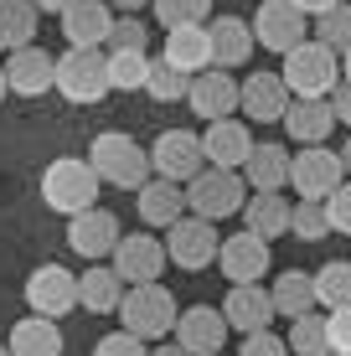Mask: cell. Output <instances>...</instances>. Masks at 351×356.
Returning <instances> with one entry per match:
<instances>
[{
  "mask_svg": "<svg viewBox=\"0 0 351 356\" xmlns=\"http://www.w3.org/2000/svg\"><path fill=\"white\" fill-rule=\"evenodd\" d=\"M305 26H310V16H300L289 0H263V6L253 10V21H248L253 42L269 47V52H279V57H284L295 42H305Z\"/></svg>",
  "mask_w": 351,
  "mask_h": 356,
  "instance_id": "8fae6325",
  "label": "cell"
},
{
  "mask_svg": "<svg viewBox=\"0 0 351 356\" xmlns=\"http://www.w3.org/2000/svg\"><path fill=\"white\" fill-rule=\"evenodd\" d=\"M119 300H124V279H119L114 268L93 264L88 274H78V305H83V310H93V315H114V310H119Z\"/></svg>",
  "mask_w": 351,
  "mask_h": 356,
  "instance_id": "f1b7e54d",
  "label": "cell"
},
{
  "mask_svg": "<svg viewBox=\"0 0 351 356\" xmlns=\"http://www.w3.org/2000/svg\"><path fill=\"white\" fill-rule=\"evenodd\" d=\"M6 93H10V88H6V67H0V98H6Z\"/></svg>",
  "mask_w": 351,
  "mask_h": 356,
  "instance_id": "816d5d0a",
  "label": "cell"
},
{
  "mask_svg": "<svg viewBox=\"0 0 351 356\" xmlns=\"http://www.w3.org/2000/svg\"><path fill=\"white\" fill-rule=\"evenodd\" d=\"M186 72H176L165 57H150V67H145V93L150 98H161V104H181L186 98Z\"/></svg>",
  "mask_w": 351,
  "mask_h": 356,
  "instance_id": "d590c367",
  "label": "cell"
},
{
  "mask_svg": "<svg viewBox=\"0 0 351 356\" xmlns=\"http://www.w3.org/2000/svg\"><path fill=\"white\" fill-rule=\"evenodd\" d=\"M67 243H72V253H83V259H108L114 253V243H119V217L108 212V207H83V212H72L67 217Z\"/></svg>",
  "mask_w": 351,
  "mask_h": 356,
  "instance_id": "2e32d148",
  "label": "cell"
},
{
  "mask_svg": "<svg viewBox=\"0 0 351 356\" xmlns=\"http://www.w3.org/2000/svg\"><path fill=\"white\" fill-rule=\"evenodd\" d=\"M346 181L341 170V155L325 150V145H305L300 155H289V186H295L300 196H316V202H325L336 186Z\"/></svg>",
  "mask_w": 351,
  "mask_h": 356,
  "instance_id": "9c48e42d",
  "label": "cell"
},
{
  "mask_svg": "<svg viewBox=\"0 0 351 356\" xmlns=\"http://www.w3.org/2000/svg\"><path fill=\"white\" fill-rule=\"evenodd\" d=\"M274 315H305V310H316V279L305 274V268H284L279 279H274Z\"/></svg>",
  "mask_w": 351,
  "mask_h": 356,
  "instance_id": "4dcf8cb0",
  "label": "cell"
},
{
  "mask_svg": "<svg viewBox=\"0 0 351 356\" xmlns=\"http://www.w3.org/2000/svg\"><path fill=\"white\" fill-rule=\"evenodd\" d=\"M341 83H351V47L341 52Z\"/></svg>",
  "mask_w": 351,
  "mask_h": 356,
  "instance_id": "f907efd6",
  "label": "cell"
},
{
  "mask_svg": "<svg viewBox=\"0 0 351 356\" xmlns=\"http://www.w3.org/2000/svg\"><path fill=\"white\" fill-rule=\"evenodd\" d=\"M108 21H114V6H108V0H72V6L63 10L67 47H104Z\"/></svg>",
  "mask_w": 351,
  "mask_h": 356,
  "instance_id": "603a6c76",
  "label": "cell"
},
{
  "mask_svg": "<svg viewBox=\"0 0 351 356\" xmlns=\"http://www.w3.org/2000/svg\"><path fill=\"white\" fill-rule=\"evenodd\" d=\"M202 165H207V155H202V134H191V129H165L161 140L150 145V170L165 176V181H181V186H186Z\"/></svg>",
  "mask_w": 351,
  "mask_h": 356,
  "instance_id": "30bf717a",
  "label": "cell"
},
{
  "mask_svg": "<svg viewBox=\"0 0 351 356\" xmlns=\"http://www.w3.org/2000/svg\"><path fill=\"white\" fill-rule=\"evenodd\" d=\"M310 21H316V42H325L331 52H346L351 47V0H336L331 10H320Z\"/></svg>",
  "mask_w": 351,
  "mask_h": 356,
  "instance_id": "8d00e7d4",
  "label": "cell"
},
{
  "mask_svg": "<svg viewBox=\"0 0 351 356\" xmlns=\"http://www.w3.org/2000/svg\"><path fill=\"white\" fill-rule=\"evenodd\" d=\"M36 26H42V10H36L31 0H0V52L31 47Z\"/></svg>",
  "mask_w": 351,
  "mask_h": 356,
  "instance_id": "f546056e",
  "label": "cell"
},
{
  "mask_svg": "<svg viewBox=\"0 0 351 356\" xmlns=\"http://www.w3.org/2000/svg\"><path fill=\"white\" fill-rule=\"evenodd\" d=\"M165 63L176 72H186V78H197L202 67H212V42H207V21L202 26H171L165 31Z\"/></svg>",
  "mask_w": 351,
  "mask_h": 356,
  "instance_id": "d4e9b609",
  "label": "cell"
},
{
  "mask_svg": "<svg viewBox=\"0 0 351 356\" xmlns=\"http://www.w3.org/2000/svg\"><path fill=\"white\" fill-rule=\"evenodd\" d=\"M289 207L295 202H284V191H248L243 222H248V232H259V238L269 243V238H279V232H289Z\"/></svg>",
  "mask_w": 351,
  "mask_h": 356,
  "instance_id": "4316f807",
  "label": "cell"
},
{
  "mask_svg": "<svg viewBox=\"0 0 351 356\" xmlns=\"http://www.w3.org/2000/svg\"><path fill=\"white\" fill-rule=\"evenodd\" d=\"M212 356H222V351H212Z\"/></svg>",
  "mask_w": 351,
  "mask_h": 356,
  "instance_id": "11a10c76",
  "label": "cell"
},
{
  "mask_svg": "<svg viewBox=\"0 0 351 356\" xmlns=\"http://www.w3.org/2000/svg\"><path fill=\"white\" fill-rule=\"evenodd\" d=\"M284 134L295 145H325V134L336 129V114H331V98H289V108L279 114Z\"/></svg>",
  "mask_w": 351,
  "mask_h": 356,
  "instance_id": "44dd1931",
  "label": "cell"
},
{
  "mask_svg": "<svg viewBox=\"0 0 351 356\" xmlns=\"http://www.w3.org/2000/svg\"><path fill=\"white\" fill-rule=\"evenodd\" d=\"M331 356H351V351H331Z\"/></svg>",
  "mask_w": 351,
  "mask_h": 356,
  "instance_id": "f5cc1de1",
  "label": "cell"
},
{
  "mask_svg": "<svg viewBox=\"0 0 351 356\" xmlns=\"http://www.w3.org/2000/svg\"><path fill=\"white\" fill-rule=\"evenodd\" d=\"M217 243H222L217 222H207V217H186V212H181L176 222L165 227V259L181 264L186 274H197V268L217 264Z\"/></svg>",
  "mask_w": 351,
  "mask_h": 356,
  "instance_id": "52a82bcc",
  "label": "cell"
},
{
  "mask_svg": "<svg viewBox=\"0 0 351 356\" xmlns=\"http://www.w3.org/2000/svg\"><path fill=\"white\" fill-rule=\"evenodd\" d=\"M325 217H331V232H346L351 238V181H341V186L325 196Z\"/></svg>",
  "mask_w": 351,
  "mask_h": 356,
  "instance_id": "60d3db41",
  "label": "cell"
},
{
  "mask_svg": "<svg viewBox=\"0 0 351 356\" xmlns=\"http://www.w3.org/2000/svg\"><path fill=\"white\" fill-rule=\"evenodd\" d=\"M217 268L227 274V284H259L269 274V243L259 232H233V238L217 243Z\"/></svg>",
  "mask_w": 351,
  "mask_h": 356,
  "instance_id": "7c38bea8",
  "label": "cell"
},
{
  "mask_svg": "<svg viewBox=\"0 0 351 356\" xmlns=\"http://www.w3.org/2000/svg\"><path fill=\"white\" fill-rule=\"evenodd\" d=\"M181 191H186L191 217H207V222H222V217L243 212V202H248L243 170H217V165H202Z\"/></svg>",
  "mask_w": 351,
  "mask_h": 356,
  "instance_id": "5b68a950",
  "label": "cell"
},
{
  "mask_svg": "<svg viewBox=\"0 0 351 356\" xmlns=\"http://www.w3.org/2000/svg\"><path fill=\"white\" fill-rule=\"evenodd\" d=\"M108 6H114V10H124V16H135V10L145 6V0H108Z\"/></svg>",
  "mask_w": 351,
  "mask_h": 356,
  "instance_id": "7dc6e473",
  "label": "cell"
},
{
  "mask_svg": "<svg viewBox=\"0 0 351 356\" xmlns=\"http://www.w3.org/2000/svg\"><path fill=\"white\" fill-rule=\"evenodd\" d=\"M52 88L63 93L67 104H78V108L104 104V98H108V63H104V47H67V52L57 57Z\"/></svg>",
  "mask_w": 351,
  "mask_h": 356,
  "instance_id": "277c9868",
  "label": "cell"
},
{
  "mask_svg": "<svg viewBox=\"0 0 351 356\" xmlns=\"http://www.w3.org/2000/svg\"><path fill=\"white\" fill-rule=\"evenodd\" d=\"M99 191H104V181L93 176V165L88 161H72V155H63V161H52L42 170V202L52 207V212H83V207H93L99 202Z\"/></svg>",
  "mask_w": 351,
  "mask_h": 356,
  "instance_id": "8992f818",
  "label": "cell"
},
{
  "mask_svg": "<svg viewBox=\"0 0 351 356\" xmlns=\"http://www.w3.org/2000/svg\"><path fill=\"white\" fill-rule=\"evenodd\" d=\"M88 165H93V176H99V181L124 186V191H140L145 181H150V150L135 145L124 129L99 134V140L88 145Z\"/></svg>",
  "mask_w": 351,
  "mask_h": 356,
  "instance_id": "3957f363",
  "label": "cell"
},
{
  "mask_svg": "<svg viewBox=\"0 0 351 356\" xmlns=\"http://www.w3.org/2000/svg\"><path fill=\"white\" fill-rule=\"evenodd\" d=\"M0 356H10V351H6V346H0Z\"/></svg>",
  "mask_w": 351,
  "mask_h": 356,
  "instance_id": "db71d44e",
  "label": "cell"
},
{
  "mask_svg": "<svg viewBox=\"0 0 351 356\" xmlns=\"http://www.w3.org/2000/svg\"><path fill=\"white\" fill-rule=\"evenodd\" d=\"M238 108H243L248 119H259V124H274V119L289 108V88L279 72H248L243 83H238Z\"/></svg>",
  "mask_w": 351,
  "mask_h": 356,
  "instance_id": "ffe728a7",
  "label": "cell"
},
{
  "mask_svg": "<svg viewBox=\"0 0 351 356\" xmlns=\"http://www.w3.org/2000/svg\"><path fill=\"white\" fill-rule=\"evenodd\" d=\"M284 346H289V356H331V346H325V315H316V310L295 315Z\"/></svg>",
  "mask_w": 351,
  "mask_h": 356,
  "instance_id": "836d02e7",
  "label": "cell"
},
{
  "mask_svg": "<svg viewBox=\"0 0 351 356\" xmlns=\"http://www.w3.org/2000/svg\"><path fill=\"white\" fill-rule=\"evenodd\" d=\"M207 42H212V67H248V57H253V31H248V21H238V16H217L207 21Z\"/></svg>",
  "mask_w": 351,
  "mask_h": 356,
  "instance_id": "cb8c5ba5",
  "label": "cell"
},
{
  "mask_svg": "<svg viewBox=\"0 0 351 356\" xmlns=\"http://www.w3.org/2000/svg\"><path fill=\"white\" fill-rule=\"evenodd\" d=\"M316 279V305L320 310H336V305H351V259H331Z\"/></svg>",
  "mask_w": 351,
  "mask_h": 356,
  "instance_id": "d6a6232c",
  "label": "cell"
},
{
  "mask_svg": "<svg viewBox=\"0 0 351 356\" xmlns=\"http://www.w3.org/2000/svg\"><path fill=\"white\" fill-rule=\"evenodd\" d=\"M6 88L16 93V98H42V93H52V72H57V57L52 52H42V47H16V52L6 57Z\"/></svg>",
  "mask_w": 351,
  "mask_h": 356,
  "instance_id": "e0dca14e",
  "label": "cell"
},
{
  "mask_svg": "<svg viewBox=\"0 0 351 356\" xmlns=\"http://www.w3.org/2000/svg\"><path fill=\"white\" fill-rule=\"evenodd\" d=\"M238 356H289V346L263 325V330H248V336H243V351H238Z\"/></svg>",
  "mask_w": 351,
  "mask_h": 356,
  "instance_id": "7bdbcfd3",
  "label": "cell"
},
{
  "mask_svg": "<svg viewBox=\"0 0 351 356\" xmlns=\"http://www.w3.org/2000/svg\"><path fill=\"white\" fill-rule=\"evenodd\" d=\"M289 6H295L300 16H320V10H331L336 0H289Z\"/></svg>",
  "mask_w": 351,
  "mask_h": 356,
  "instance_id": "f6af8a7d",
  "label": "cell"
},
{
  "mask_svg": "<svg viewBox=\"0 0 351 356\" xmlns=\"http://www.w3.org/2000/svg\"><path fill=\"white\" fill-rule=\"evenodd\" d=\"M119 321H124L129 336H140V341H165L171 336V325H176V315H181V305H176V294L161 284V279H150V284H124V300H119Z\"/></svg>",
  "mask_w": 351,
  "mask_h": 356,
  "instance_id": "7a4b0ae2",
  "label": "cell"
},
{
  "mask_svg": "<svg viewBox=\"0 0 351 356\" xmlns=\"http://www.w3.org/2000/svg\"><path fill=\"white\" fill-rule=\"evenodd\" d=\"M150 356H186V351H181L176 341H165V346H150Z\"/></svg>",
  "mask_w": 351,
  "mask_h": 356,
  "instance_id": "c3c4849f",
  "label": "cell"
},
{
  "mask_svg": "<svg viewBox=\"0 0 351 356\" xmlns=\"http://www.w3.org/2000/svg\"><path fill=\"white\" fill-rule=\"evenodd\" d=\"M26 310L31 315H47V321L78 310V274H67L63 264L31 268V274H26Z\"/></svg>",
  "mask_w": 351,
  "mask_h": 356,
  "instance_id": "ba28073f",
  "label": "cell"
},
{
  "mask_svg": "<svg viewBox=\"0 0 351 356\" xmlns=\"http://www.w3.org/2000/svg\"><path fill=\"white\" fill-rule=\"evenodd\" d=\"M186 104H191V114H197L202 124L227 119L238 108V78L227 67H202L197 78L186 83Z\"/></svg>",
  "mask_w": 351,
  "mask_h": 356,
  "instance_id": "9a60e30c",
  "label": "cell"
},
{
  "mask_svg": "<svg viewBox=\"0 0 351 356\" xmlns=\"http://www.w3.org/2000/svg\"><path fill=\"white\" fill-rule=\"evenodd\" d=\"M135 207H140V222H145V227H171L176 217L186 212V191H181V181L150 176V181L135 191Z\"/></svg>",
  "mask_w": 351,
  "mask_h": 356,
  "instance_id": "7402d4cb",
  "label": "cell"
},
{
  "mask_svg": "<svg viewBox=\"0 0 351 356\" xmlns=\"http://www.w3.org/2000/svg\"><path fill=\"white\" fill-rule=\"evenodd\" d=\"M31 6H36V10H52V16H63V10L72 6V0H31Z\"/></svg>",
  "mask_w": 351,
  "mask_h": 356,
  "instance_id": "bcb514c9",
  "label": "cell"
},
{
  "mask_svg": "<svg viewBox=\"0 0 351 356\" xmlns=\"http://www.w3.org/2000/svg\"><path fill=\"white\" fill-rule=\"evenodd\" d=\"M222 310V321L227 330H263V325H274V294L263 289V284H227V300L217 305Z\"/></svg>",
  "mask_w": 351,
  "mask_h": 356,
  "instance_id": "d6986e66",
  "label": "cell"
},
{
  "mask_svg": "<svg viewBox=\"0 0 351 356\" xmlns=\"http://www.w3.org/2000/svg\"><path fill=\"white\" fill-rule=\"evenodd\" d=\"M104 63H108V93H140L145 88L150 52H104Z\"/></svg>",
  "mask_w": 351,
  "mask_h": 356,
  "instance_id": "1f68e13d",
  "label": "cell"
},
{
  "mask_svg": "<svg viewBox=\"0 0 351 356\" xmlns=\"http://www.w3.org/2000/svg\"><path fill=\"white\" fill-rule=\"evenodd\" d=\"M336 155H341V170L351 176V140H346V145H341V150H336Z\"/></svg>",
  "mask_w": 351,
  "mask_h": 356,
  "instance_id": "681fc988",
  "label": "cell"
},
{
  "mask_svg": "<svg viewBox=\"0 0 351 356\" xmlns=\"http://www.w3.org/2000/svg\"><path fill=\"white\" fill-rule=\"evenodd\" d=\"M171 336H176V346L186 356H212V351L227 346V321H222L217 305H191V310L176 315Z\"/></svg>",
  "mask_w": 351,
  "mask_h": 356,
  "instance_id": "4fadbf2b",
  "label": "cell"
},
{
  "mask_svg": "<svg viewBox=\"0 0 351 356\" xmlns=\"http://www.w3.org/2000/svg\"><path fill=\"white\" fill-rule=\"evenodd\" d=\"M248 150H253V134H248L243 119H233V114L212 119L207 134H202V155H207V165H217V170H243Z\"/></svg>",
  "mask_w": 351,
  "mask_h": 356,
  "instance_id": "ac0fdd59",
  "label": "cell"
},
{
  "mask_svg": "<svg viewBox=\"0 0 351 356\" xmlns=\"http://www.w3.org/2000/svg\"><path fill=\"white\" fill-rule=\"evenodd\" d=\"M114 268L124 284H150V279H161L165 268V243H155L150 232H119L114 243Z\"/></svg>",
  "mask_w": 351,
  "mask_h": 356,
  "instance_id": "5bb4252c",
  "label": "cell"
},
{
  "mask_svg": "<svg viewBox=\"0 0 351 356\" xmlns=\"http://www.w3.org/2000/svg\"><path fill=\"white\" fill-rule=\"evenodd\" d=\"M155 21H161L165 31L171 26H202V21H212V0H150Z\"/></svg>",
  "mask_w": 351,
  "mask_h": 356,
  "instance_id": "74e56055",
  "label": "cell"
},
{
  "mask_svg": "<svg viewBox=\"0 0 351 356\" xmlns=\"http://www.w3.org/2000/svg\"><path fill=\"white\" fill-rule=\"evenodd\" d=\"M93 356H150V341L129 336V330H114V336H104L93 346Z\"/></svg>",
  "mask_w": 351,
  "mask_h": 356,
  "instance_id": "ab89813d",
  "label": "cell"
},
{
  "mask_svg": "<svg viewBox=\"0 0 351 356\" xmlns=\"http://www.w3.org/2000/svg\"><path fill=\"white\" fill-rule=\"evenodd\" d=\"M6 351L10 356H63V330H57V321H47V315H26V321H16Z\"/></svg>",
  "mask_w": 351,
  "mask_h": 356,
  "instance_id": "83f0119b",
  "label": "cell"
},
{
  "mask_svg": "<svg viewBox=\"0 0 351 356\" xmlns=\"http://www.w3.org/2000/svg\"><path fill=\"white\" fill-rule=\"evenodd\" d=\"M325 346L351 351V305H336V310L325 315Z\"/></svg>",
  "mask_w": 351,
  "mask_h": 356,
  "instance_id": "b9f144b4",
  "label": "cell"
},
{
  "mask_svg": "<svg viewBox=\"0 0 351 356\" xmlns=\"http://www.w3.org/2000/svg\"><path fill=\"white\" fill-rule=\"evenodd\" d=\"M243 181H248V191H284L289 186V150L253 145L248 161H243Z\"/></svg>",
  "mask_w": 351,
  "mask_h": 356,
  "instance_id": "484cf974",
  "label": "cell"
},
{
  "mask_svg": "<svg viewBox=\"0 0 351 356\" xmlns=\"http://www.w3.org/2000/svg\"><path fill=\"white\" fill-rule=\"evenodd\" d=\"M108 52H145L150 47V26L140 16H114L108 21V36H104Z\"/></svg>",
  "mask_w": 351,
  "mask_h": 356,
  "instance_id": "f35d334b",
  "label": "cell"
},
{
  "mask_svg": "<svg viewBox=\"0 0 351 356\" xmlns=\"http://www.w3.org/2000/svg\"><path fill=\"white\" fill-rule=\"evenodd\" d=\"M325 98H331V114H336V124H346V129H351V83H336V88L325 93Z\"/></svg>",
  "mask_w": 351,
  "mask_h": 356,
  "instance_id": "ee69618b",
  "label": "cell"
},
{
  "mask_svg": "<svg viewBox=\"0 0 351 356\" xmlns=\"http://www.w3.org/2000/svg\"><path fill=\"white\" fill-rule=\"evenodd\" d=\"M289 232L305 243H320L331 238V217H325V202H316V196H300L295 207H289Z\"/></svg>",
  "mask_w": 351,
  "mask_h": 356,
  "instance_id": "e575fe53",
  "label": "cell"
},
{
  "mask_svg": "<svg viewBox=\"0 0 351 356\" xmlns=\"http://www.w3.org/2000/svg\"><path fill=\"white\" fill-rule=\"evenodd\" d=\"M289 98H325L341 83V52H331L325 42L316 36H305V42H295L284 52V67H279Z\"/></svg>",
  "mask_w": 351,
  "mask_h": 356,
  "instance_id": "6da1fadb",
  "label": "cell"
}]
</instances>
